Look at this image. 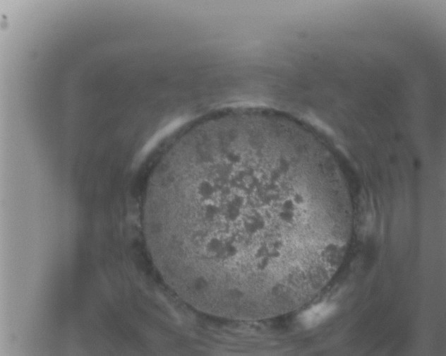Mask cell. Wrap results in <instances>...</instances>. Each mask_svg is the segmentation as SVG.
<instances>
[{
  "label": "cell",
  "instance_id": "obj_1",
  "mask_svg": "<svg viewBox=\"0 0 446 356\" xmlns=\"http://www.w3.org/2000/svg\"><path fill=\"white\" fill-rule=\"evenodd\" d=\"M342 220L330 155L310 131L272 112L195 124L147 182V233L164 280L191 307L225 319H272L313 297Z\"/></svg>",
  "mask_w": 446,
  "mask_h": 356
},
{
  "label": "cell",
  "instance_id": "obj_2",
  "mask_svg": "<svg viewBox=\"0 0 446 356\" xmlns=\"http://www.w3.org/2000/svg\"><path fill=\"white\" fill-rule=\"evenodd\" d=\"M334 309V307L327 304H318L307 310L302 315L301 321L308 326H313L332 313Z\"/></svg>",
  "mask_w": 446,
  "mask_h": 356
}]
</instances>
